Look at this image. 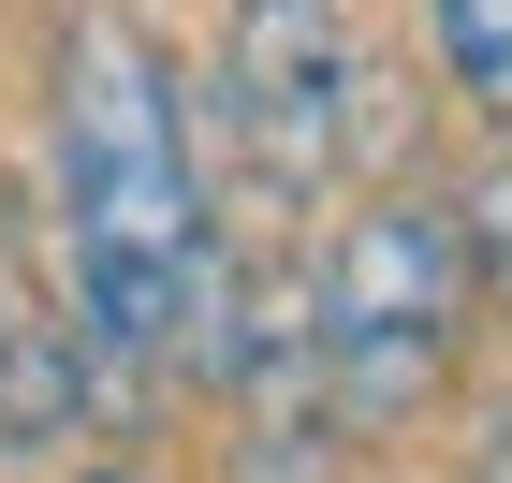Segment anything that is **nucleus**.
I'll return each instance as SVG.
<instances>
[{"instance_id":"obj_1","label":"nucleus","mask_w":512,"mask_h":483,"mask_svg":"<svg viewBox=\"0 0 512 483\" xmlns=\"http://www.w3.org/2000/svg\"><path fill=\"white\" fill-rule=\"evenodd\" d=\"M59 249H74V352L88 366H176V308L205 279V161L176 59L147 15L88 0L59 30Z\"/></svg>"},{"instance_id":"obj_2","label":"nucleus","mask_w":512,"mask_h":483,"mask_svg":"<svg viewBox=\"0 0 512 483\" xmlns=\"http://www.w3.org/2000/svg\"><path fill=\"white\" fill-rule=\"evenodd\" d=\"M454 337H469V264H454V220L425 191L352 205L337 264L308 279V352L337 425H410V410L454 381Z\"/></svg>"},{"instance_id":"obj_3","label":"nucleus","mask_w":512,"mask_h":483,"mask_svg":"<svg viewBox=\"0 0 512 483\" xmlns=\"http://www.w3.org/2000/svg\"><path fill=\"white\" fill-rule=\"evenodd\" d=\"M220 118L249 191H322L352 147V30L337 0H235L220 15Z\"/></svg>"},{"instance_id":"obj_4","label":"nucleus","mask_w":512,"mask_h":483,"mask_svg":"<svg viewBox=\"0 0 512 483\" xmlns=\"http://www.w3.org/2000/svg\"><path fill=\"white\" fill-rule=\"evenodd\" d=\"M74 410H88V352H74V322H0V440L44 454Z\"/></svg>"},{"instance_id":"obj_5","label":"nucleus","mask_w":512,"mask_h":483,"mask_svg":"<svg viewBox=\"0 0 512 483\" xmlns=\"http://www.w3.org/2000/svg\"><path fill=\"white\" fill-rule=\"evenodd\" d=\"M439 220H454V264H469V308H483V293L512 308V132H498V147L469 161V191L439 205Z\"/></svg>"},{"instance_id":"obj_6","label":"nucleus","mask_w":512,"mask_h":483,"mask_svg":"<svg viewBox=\"0 0 512 483\" xmlns=\"http://www.w3.org/2000/svg\"><path fill=\"white\" fill-rule=\"evenodd\" d=\"M425 30H439V74L512 132V0H425Z\"/></svg>"},{"instance_id":"obj_7","label":"nucleus","mask_w":512,"mask_h":483,"mask_svg":"<svg viewBox=\"0 0 512 483\" xmlns=\"http://www.w3.org/2000/svg\"><path fill=\"white\" fill-rule=\"evenodd\" d=\"M469 483H512V396L483 410V454H469Z\"/></svg>"},{"instance_id":"obj_8","label":"nucleus","mask_w":512,"mask_h":483,"mask_svg":"<svg viewBox=\"0 0 512 483\" xmlns=\"http://www.w3.org/2000/svg\"><path fill=\"white\" fill-rule=\"evenodd\" d=\"M88 483H147V469H88Z\"/></svg>"}]
</instances>
